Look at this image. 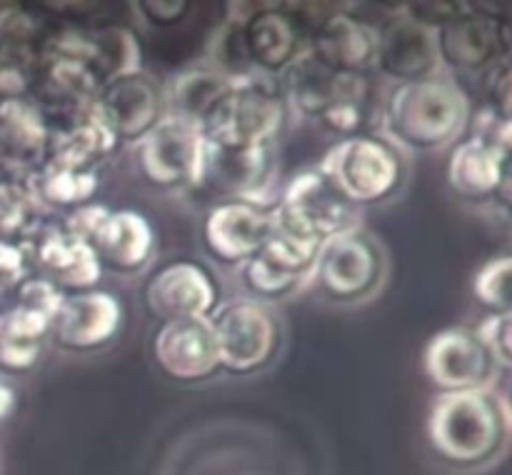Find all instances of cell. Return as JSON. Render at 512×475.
Returning <instances> with one entry per match:
<instances>
[{
  "label": "cell",
  "instance_id": "7c38bea8",
  "mask_svg": "<svg viewBox=\"0 0 512 475\" xmlns=\"http://www.w3.org/2000/svg\"><path fill=\"white\" fill-rule=\"evenodd\" d=\"M18 243L28 255L30 270L53 283L63 295L95 290L103 278L93 248L65 233L60 223L40 220Z\"/></svg>",
  "mask_w": 512,
  "mask_h": 475
},
{
  "label": "cell",
  "instance_id": "83f0119b",
  "mask_svg": "<svg viewBox=\"0 0 512 475\" xmlns=\"http://www.w3.org/2000/svg\"><path fill=\"white\" fill-rule=\"evenodd\" d=\"M230 83L233 80H228L205 63L188 65V68L178 70L163 88L168 115L200 125V120L218 103L220 95L230 88Z\"/></svg>",
  "mask_w": 512,
  "mask_h": 475
},
{
  "label": "cell",
  "instance_id": "d590c367",
  "mask_svg": "<svg viewBox=\"0 0 512 475\" xmlns=\"http://www.w3.org/2000/svg\"><path fill=\"white\" fill-rule=\"evenodd\" d=\"M108 213L110 208H105L103 203H85L80 205V208L65 213L63 220H60V228H63L68 235H73V238L83 240V243L90 245L95 230L100 228V223H103Z\"/></svg>",
  "mask_w": 512,
  "mask_h": 475
},
{
  "label": "cell",
  "instance_id": "4fadbf2b",
  "mask_svg": "<svg viewBox=\"0 0 512 475\" xmlns=\"http://www.w3.org/2000/svg\"><path fill=\"white\" fill-rule=\"evenodd\" d=\"M273 203L260 200H220L203 220V245L210 258L228 268H240L260 253L275 230Z\"/></svg>",
  "mask_w": 512,
  "mask_h": 475
},
{
  "label": "cell",
  "instance_id": "f546056e",
  "mask_svg": "<svg viewBox=\"0 0 512 475\" xmlns=\"http://www.w3.org/2000/svg\"><path fill=\"white\" fill-rule=\"evenodd\" d=\"M238 275L248 298L265 305L290 298V295L300 293L310 283L308 278H303L298 273H290L283 265L265 258L263 253H255L253 258L245 260L238 268Z\"/></svg>",
  "mask_w": 512,
  "mask_h": 475
},
{
  "label": "cell",
  "instance_id": "8d00e7d4",
  "mask_svg": "<svg viewBox=\"0 0 512 475\" xmlns=\"http://www.w3.org/2000/svg\"><path fill=\"white\" fill-rule=\"evenodd\" d=\"M135 10L150 28H175L190 15V3H183V0H145V3H135Z\"/></svg>",
  "mask_w": 512,
  "mask_h": 475
},
{
  "label": "cell",
  "instance_id": "d4e9b609",
  "mask_svg": "<svg viewBox=\"0 0 512 475\" xmlns=\"http://www.w3.org/2000/svg\"><path fill=\"white\" fill-rule=\"evenodd\" d=\"M50 323L48 313L20 303L0 313V375H25L40 363Z\"/></svg>",
  "mask_w": 512,
  "mask_h": 475
},
{
  "label": "cell",
  "instance_id": "277c9868",
  "mask_svg": "<svg viewBox=\"0 0 512 475\" xmlns=\"http://www.w3.org/2000/svg\"><path fill=\"white\" fill-rule=\"evenodd\" d=\"M315 168L358 210L395 198L408 175L403 150L370 130L335 140Z\"/></svg>",
  "mask_w": 512,
  "mask_h": 475
},
{
  "label": "cell",
  "instance_id": "5bb4252c",
  "mask_svg": "<svg viewBox=\"0 0 512 475\" xmlns=\"http://www.w3.org/2000/svg\"><path fill=\"white\" fill-rule=\"evenodd\" d=\"M375 73L393 85L443 75L435 30L410 18L403 8L375 28Z\"/></svg>",
  "mask_w": 512,
  "mask_h": 475
},
{
  "label": "cell",
  "instance_id": "1f68e13d",
  "mask_svg": "<svg viewBox=\"0 0 512 475\" xmlns=\"http://www.w3.org/2000/svg\"><path fill=\"white\" fill-rule=\"evenodd\" d=\"M510 278H512V258L508 253L495 255L488 263L478 268L473 278V298L493 313H512L510 300Z\"/></svg>",
  "mask_w": 512,
  "mask_h": 475
},
{
  "label": "cell",
  "instance_id": "d6986e66",
  "mask_svg": "<svg viewBox=\"0 0 512 475\" xmlns=\"http://www.w3.org/2000/svg\"><path fill=\"white\" fill-rule=\"evenodd\" d=\"M512 145L468 135L453 145L448 158V185L458 198L470 203L500 200L510 203V163Z\"/></svg>",
  "mask_w": 512,
  "mask_h": 475
},
{
  "label": "cell",
  "instance_id": "4316f807",
  "mask_svg": "<svg viewBox=\"0 0 512 475\" xmlns=\"http://www.w3.org/2000/svg\"><path fill=\"white\" fill-rule=\"evenodd\" d=\"M100 178L95 170H70L43 163L25 178V190L43 213H70L85 203H93Z\"/></svg>",
  "mask_w": 512,
  "mask_h": 475
},
{
  "label": "cell",
  "instance_id": "4dcf8cb0",
  "mask_svg": "<svg viewBox=\"0 0 512 475\" xmlns=\"http://www.w3.org/2000/svg\"><path fill=\"white\" fill-rule=\"evenodd\" d=\"M205 53H208L205 55V65L218 70L228 80H240L248 78V75H255V70L250 68L248 53H245L243 18H240V13H230L213 30Z\"/></svg>",
  "mask_w": 512,
  "mask_h": 475
},
{
  "label": "cell",
  "instance_id": "30bf717a",
  "mask_svg": "<svg viewBox=\"0 0 512 475\" xmlns=\"http://www.w3.org/2000/svg\"><path fill=\"white\" fill-rule=\"evenodd\" d=\"M510 35L508 18L480 13L468 3L463 13L435 30L440 65L455 75H483L498 60L510 58Z\"/></svg>",
  "mask_w": 512,
  "mask_h": 475
},
{
  "label": "cell",
  "instance_id": "836d02e7",
  "mask_svg": "<svg viewBox=\"0 0 512 475\" xmlns=\"http://www.w3.org/2000/svg\"><path fill=\"white\" fill-rule=\"evenodd\" d=\"M480 80H483V93L485 100H488V110L503 115V118H510V58L498 60L493 68L480 75Z\"/></svg>",
  "mask_w": 512,
  "mask_h": 475
},
{
  "label": "cell",
  "instance_id": "9c48e42d",
  "mask_svg": "<svg viewBox=\"0 0 512 475\" xmlns=\"http://www.w3.org/2000/svg\"><path fill=\"white\" fill-rule=\"evenodd\" d=\"M90 113L110 130L118 143H138L168 115L165 90L153 75L128 73L98 88Z\"/></svg>",
  "mask_w": 512,
  "mask_h": 475
},
{
  "label": "cell",
  "instance_id": "ba28073f",
  "mask_svg": "<svg viewBox=\"0 0 512 475\" xmlns=\"http://www.w3.org/2000/svg\"><path fill=\"white\" fill-rule=\"evenodd\" d=\"M205 140L198 125L165 115L143 140L135 143V168L160 193H185L198 185Z\"/></svg>",
  "mask_w": 512,
  "mask_h": 475
},
{
  "label": "cell",
  "instance_id": "2e32d148",
  "mask_svg": "<svg viewBox=\"0 0 512 475\" xmlns=\"http://www.w3.org/2000/svg\"><path fill=\"white\" fill-rule=\"evenodd\" d=\"M275 170H278L275 148L228 150L205 145L195 190H208L220 200L270 203Z\"/></svg>",
  "mask_w": 512,
  "mask_h": 475
},
{
  "label": "cell",
  "instance_id": "52a82bcc",
  "mask_svg": "<svg viewBox=\"0 0 512 475\" xmlns=\"http://www.w3.org/2000/svg\"><path fill=\"white\" fill-rule=\"evenodd\" d=\"M208 323L225 373H260L278 355L283 328L270 305L250 298L225 300L210 313Z\"/></svg>",
  "mask_w": 512,
  "mask_h": 475
},
{
  "label": "cell",
  "instance_id": "7402d4cb",
  "mask_svg": "<svg viewBox=\"0 0 512 475\" xmlns=\"http://www.w3.org/2000/svg\"><path fill=\"white\" fill-rule=\"evenodd\" d=\"M308 48L335 73L370 75L375 65V28L355 13H325L308 33Z\"/></svg>",
  "mask_w": 512,
  "mask_h": 475
},
{
  "label": "cell",
  "instance_id": "e575fe53",
  "mask_svg": "<svg viewBox=\"0 0 512 475\" xmlns=\"http://www.w3.org/2000/svg\"><path fill=\"white\" fill-rule=\"evenodd\" d=\"M28 275H33V270L23 245L0 238V295L13 293Z\"/></svg>",
  "mask_w": 512,
  "mask_h": 475
},
{
  "label": "cell",
  "instance_id": "74e56055",
  "mask_svg": "<svg viewBox=\"0 0 512 475\" xmlns=\"http://www.w3.org/2000/svg\"><path fill=\"white\" fill-rule=\"evenodd\" d=\"M15 408H18L15 390L10 388L3 378H0V423H5V420L15 413Z\"/></svg>",
  "mask_w": 512,
  "mask_h": 475
},
{
  "label": "cell",
  "instance_id": "f1b7e54d",
  "mask_svg": "<svg viewBox=\"0 0 512 475\" xmlns=\"http://www.w3.org/2000/svg\"><path fill=\"white\" fill-rule=\"evenodd\" d=\"M88 63L98 75L100 85L120 75L143 70V50L135 33L125 25H100L85 30Z\"/></svg>",
  "mask_w": 512,
  "mask_h": 475
},
{
  "label": "cell",
  "instance_id": "5b68a950",
  "mask_svg": "<svg viewBox=\"0 0 512 475\" xmlns=\"http://www.w3.org/2000/svg\"><path fill=\"white\" fill-rule=\"evenodd\" d=\"M273 218L275 230L313 245L360 228V210L318 168L303 170L290 180L285 193L275 198Z\"/></svg>",
  "mask_w": 512,
  "mask_h": 475
},
{
  "label": "cell",
  "instance_id": "7a4b0ae2",
  "mask_svg": "<svg viewBox=\"0 0 512 475\" xmlns=\"http://www.w3.org/2000/svg\"><path fill=\"white\" fill-rule=\"evenodd\" d=\"M470 95L450 75L393 85L380 110V128L405 153H435L458 143L470 128Z\"/></svg>",
  "mask_w": 512,
  "mask_h": 475
},
{
  "label": "cell",
  "instance_id": "ffe728a7",
  "mask_svg": "<svg viewBox=\"0 0 512 475\" xmlns=\"http://www.w3.org/2000/svg\"><path fill=\"white\" fill-rule=\"evenodd\" d=\"M243 43L250 68L265 78L278 80L300 53L308 48V33L283 5H245Z\"/></svg>",
  "mask_w": 512,
  "mask_h": 475
},
{
  "label": "cell",
  "instance_id": "6da1fadb",
  "mask_svg": "<svg viewBox=\"0 0 512 475\" xmlns=\"http://www.w3.org/2000/svg\"><path fill=\"white\" fill-rule=\"evenodd\" d=\"M510 428L508 400L493 388L438 393L425 423L433 453L460 473H475L503 458Z\"/></svg>",
  "mask_w": 512,
  "mask_h": 475
},
{
  "label": "cell",
  "instance_id": "603a6c76",
  "mask_svg": "<svg viewBox=\"0 0 512 475\" xmlns=\"http://www.w3.org/2000/svg\"><path fill=\"white\" fill-rule=\"evenodd\" d=\"M100 268L115 275H138L155 253V230L138 210H110L90 240Z\"/></svg>",
  "mask_w": 512,
  "mask_h": 475
},
{
  "label": "cell",
  "instance_id": "484cf974",
  "mask_svg": "<svg viewBox=\"0 0 512 475\" xmlns=\"http://www.w3.org/2000/svg\"><path fill=\"white\" fill-rule=\"evenodd\" d=\"M118 140L90 110L75 115L73 125L50 135L45 163L70 170H98V165L115 150Z\"/></svg>",
  "mask_w": 512,
  "mask_h": 475
},
{
  "label": "cell",
  "instance_id": "44dd1931",
  "mask_svg": "<svg viewBox=\"0 0 512 475\" xmlns=\"http://www.w3.org/2000/svg\"><path fill=\"white\" fill-rule=\"evenodd\" d=\"M155 365L175 383H203L220 373L218 348L208 318L163 323L153 340Z\"/></svg>",
  "mask_w": 512,
  "mask_h": 475
},
{
  "label": "cell",
  "instance_id": "9a60e30c",
  "mask_svg": "<svg viewBox=\"0 0 512 475\" xmlns=\"http://www.w3.org/2000/svg\"><path fill=\"white\" fill-rule=\"evenodd\" d=\"M143 300L160 325L210 318L220 305V285L205 265L195 260H170L150 275Z\"/></svg>",
  "mask_w": 512,
  "mask_h": 475
},
{
  "label": "cell",
  "instance_id": "8992f818",
  "mask_svg": "<svg viewBox=\"0 0 512 475\" xmlns=\"http://www.w3.org/2000/svg\"><path fill=\"white\" fill-rule=\"evenodd\" d=\"M385 273L388 258L380 240L355 228L320 245L308 285L333 303H360L378 293Z\"/></svg>",
  "mask_w": 512,
  "mask_h": 475
},
{
  "label": "cell",
  "instance_id": "3957f363",
  "mask_svg": "<svg viewBox=\"0 0 512 475\" xmlns=\"http://www.w3.org/2000/svg\"><path fill=\"white\" fill-rule=\"evenodd\" d=\"M290 115L278 80L255 73L233 80L198 128L205 145L213 148H275Z\"/></svg>",
  "mask_w": 512,
  "mask_h": 475
},
{
  "label": "cell",
  "instance_id": "cb8c5ba5",
  "mask_svg": "<svg viewBox=\"0 0 512 475\" xmlns=\"http://www.w3.org/2000/svg\"><path fill=\"white\" fill-rule=\"evenodd\" d=\"M53 130L45 123L40 105L28 98L0 100V163L35 173L48 158Z\"/></svg>",
  "mask_w": 512,
  "mask_h": 475
},
{
  "label": "cell",
  "instance_id": "8fae6325",
  "mask_svg": "<svg viewBox=\"0 0 512 475\" xmlns=\"http://www.w3.org/2000/svg\"><path fill=\"white\" fill-rule=\"evenodd\" d=\"M423 370L440 393L493 388L498 363L480 340L478 330L455 325L435 333L423 353Z\"/></svg>",
  "mask_w": 512,
  "mask_h": 475
},
{
  "label": "cell",
  "instance_id": "d6a6232c",
  "mask_svg": "<svg viewBox=\"0 0 512 475\" xmlns=\"http://www.w3.org/2000/svg\"><path fill=\"white\" fill-rule=\"evenodd\" d=\"M475 330H478L483 345L490 350L495 363H498L500 373H508L512 365V348H510L512 313L488 315V318H485Z\"/></svg>",
  "mask_w": 512,
  "mask_h": 475
},
{
  "label": "cell",
  "instance_id": "e0dca14e",
  "mask_svg": "<svg viewBox=\"0 0 512 475\" xmlns=\"http://www.w3.org/2000/svg\"><path fill=\"white\" fill-rule=\"evenodd\" d=\"M123 305L108 290L63 295L50 323V340L65 353H95L118 338Z\"/></svg>",
  "mask_w": 512,
  "mask_h": 475
},
{
  "label": "cell",
  "instance_id": "ac0fdd59",
  "mask_svg": "<svg viewBox=\"0 0 512 475\" xmlns=\"http://www.w3.org/2000/svg\"><path fill=\"white\" fill-rule=\"evenodd\" d=\"M280 93L285 95L290 113L300 118L318 120L320 113L335 100H358L373 103L370 93V75L335 73L328 65L320 63L310 48L295 58V63L278 78Z\"/></svg>",
  "mask_w": 512,
  "mask_h": 475
}]
</instances>
